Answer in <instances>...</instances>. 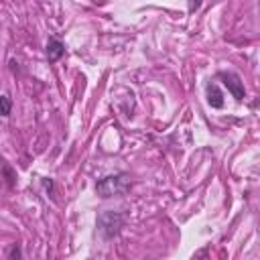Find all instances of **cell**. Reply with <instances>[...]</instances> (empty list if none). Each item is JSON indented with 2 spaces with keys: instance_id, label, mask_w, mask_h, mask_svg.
I'll list each match as a JSON object with an SVG mask.
<instances>
[{
  "instance_id": "1",
  "label": "cell",
  "mask_w": 260,
  "mask_h": 260,
  "mask_svg": "<svg viewBox=\"0 0 260 260\" xmlns=\"http://www.w3.org/2000/svg\"><path fill=\"white\" fill-rule=\"evenodd\" d=\"M132 187V181L126 173H118V175H108L104 179H100L95 183V193L104 199L108 197H118V195H124L128 193Z\"/></svg>"
},
{
  "instance_id": "2",
  "label": "cell",
  "mask_w": 260,
  "mask_h": 260,
  "mask_svg": "<svg viewBox=\"0 0 260 260\" xmlns=\"http://www.w3.org/2000/svg\"><path fill=\"white\" fill-rule=\"evenodd\" d=\"M122 221L124 217L118 213V211H104L100 217H98V225H100V232L106 236V238H112L120 232L122 228Z\"/></svg>"
},
{
  "instance_id": "3",
  "label": "cell",
  "mask_w": 260,
  "mask_h": 260,
  "mask_svg": "<svg viewBox=\"0 0 260 260\" xmlns=\"http://www.w3.org/2000/svg\"><path fill=\"white\" fill-rule=\"evenodd\" d=\"M219 79L223 81V85L230 89V93L234 95V100L236 102H242L244 100V83H242V79L236 75V73H232V71H221L219 73Z\"/></svg>"
},
{
  "instance_id": "4",
  "label": "cell",
  "mask_w": 260,
  "mask_h": 260,
  "mask_svg": "<svg viewBox=\"0 0 260 260\" xmlns=\"http://www.w3.org/2000/svg\"><path fill=\"white\" fill-rule=\"evenodd\" d=\"M63 55H65V45L59 39H49V43H47V59H49V63L59 61Z\"/></svg>"
},
{
  "instance_id": "5",
  "label": "cell",
  "mask_w": 260,
  "mask_h": 260,
  "mask_svg": "<svg viewBox=\"0 0 260 260\" xmlns=\"http://www.w3.org/2000/svg\"><path fill=\"white\" fill-rule=\"evenodd\" d=\"M207 102H209L211 108H221L223 106V95H221V91L215 83L207 85Z\"/></svg>"
},
{
  "instance_id": "6",
  "label": "cell",
  "mask_w": 260,
  "mask_h": 260,
  "mask_svg": "<svg viewBox=\"0 0 260 260\" xmlns=\"http://www.w3.org/2000/svg\"><path fill=\"white\" fill-rule=\"evenodd\" d=\"M10 110H12V102L8 95H0V116H10Z\"/></svg>"
},
{
  "instance_id": "7",
  "label": "cell",
  "mask_w": 260,
  "mask_h": 260,
  "mask_svg": "<svg viewBox=\"0 0 260 260\" xmlns=\"http://www.w3.org/2000/svg\"><path fill=\"white\" fill-rule=\"evenodd\" d=\"M4 175H6V181H8V185L12 187V185H14V179H16V175L10 171V167H8V165H4Z\"/></svg>"
},
{
  "instance_id": "8",
  "label": "cell",
  "mask_w": 260,
  "mask_h": 260,
  "mask_svg": "<svg viewBox=\"0 0 260 260\" xmlns=\"http://www.w3.org/2000/svg\"><path fill=\"white\" fill-rule=\"evenodd\" d=\"M10 260H20V246L18 244H12V248H10Z\"/></svg>"
}]
</instances>
